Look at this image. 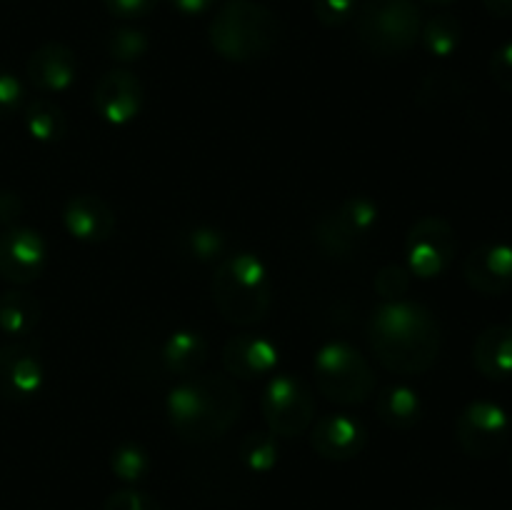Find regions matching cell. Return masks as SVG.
<instances>
[{"mask_svg": "<svg viewBox=\"0 0 512 510\" xmlns=\"http://www.w3.org/2000/svg\"><path fill=\"white\" fill-rule=\"evenodd\" d=\"M313 373L318 390L333 403L360 405L375 393V373L368 358L343 340H330L315 353Z\"/></svg>", "mask_w": 512, "mask_h": 510, "instance_id": "obj_5", "label": "cell"}, {"mask_svg": "<svg viewBox=\"0 0 512 510\" xmlns=\"http://www.w3.org/2000/svg\"><path fill=\"white\" fill-rule=\"evenodd\" d=\"M423 3H430V5H448V3H453V0H423Z\"/></svg>", "mask_w": 512, "mask_h": 510, "instance_id": "obj_38", "label": "cell"}, {"mask_svg": "<svg viewBox=\"0 0 512 510\" xmlns=\"http://www.w3.org/2000/svg\"><path fill=\"white\" fill-rule=\"evenodd\" d=\"M375 413L388 428L408 430L423 415V403H420V395L410 385H388L375 398Z\"/></svg>", "mask_w": 512, "mask_h": 510, "instance_id": "obj_21", "label": "cell"}, {"mask_svg": "<svg viewBox=\"0 0 512 510\" xmlns=\"http://www.w3.org/2000/svg\"><path fill=\"white\" fill-rule=\"evenodd\" d=\"M103 510H163L158 500L150 498L148 493L135 488H123L115 490L108 500H105Z\"/></svg>", "mask_w": 512, "mask_h": 510, "instance_id": "obj_32", "label": "cell"}, {"mask_svg": "<svg viewBox=\"0 0 512 510\" xmlns=\"http://www.w3.org/2000/svg\"><path fill=\"white\" fill-rule=\"evenodd\" d=\"M368 340L383 368L398 375H423L443 350V330L425 305L385 300L368 320Z\"/></svg>", "mask_w": 512, "mask_h": 510, "instance_id": "obj_1", "label": "cell"}, {"mask_svg": "<svg viewBox=\"0 0 512 510\" xmlns=\"http://www.w3.org/2000/svg\"><path fill=\"white\" fill-rule=\"evenodd\" d=\"M208 360V343L198 330H175L163 345V365L170 373L188 378L200 373Z\"/></svg>", "mask_w": 512, "mask_h": 510, "instance_id": "obj_20", "label": "cell"}, {"mask_svg": "<svg viewBox=\"0 0 512 510\" xmlns=\"http://www.w3.org/2000/svg\"><path fill=\"white\" fill-rule=\"evenodd\" d=\"M148 50V38L143 30L138 28H118L110 33L108 38V53L113 55L118 63H135Z\"/></svg>", "mask_w": 512, "mask_h": 510, "instance_id": "obj_27", "label": "cell"}, {"mask_svg": "<svg viewBox=\"0 0 512 510\" xmlns=\"http://www.w3.org/2000/svg\"><path fill=\"white\" fill-rule=\"evenodd\" d=\"M65 230L83 243H105L115 230V213L98 195H73L63 210Z\"/></svg>", "mask_w": 512, "mask_h": 510, "instance_id": "obj_17", "label": "cell"}, {"mask_svg": "<svg viewBox=\"0 0 512 510\" xmlns=\"http://www.w3.org/2000/svg\"><path fill=\"white\" fill-rule=\"evenodd\" d=\"M40 320V303L28 290H8L0 295V330L13 338H23L35 330Z\"/></svg>", "mask_w": 512, "mask_h": 510, "instance_id": "obj_22", "label": "cell"}, {"mask_svg": "<svg viewBox=\"0 0 512 510\" xmlns=\"http://www.w3.org/2000/svg\"><path fill=\"white\" fill-rule=\"evenodd\" d=\"M375 225H378V205L365 195H353L318 220L315 243L330 258H348L370 238Z\"/></svg>", "mask_w": 512, "mask_h": 510, "instance_id": "obj_7", "label": "cell"}, {"mask_svg": "<svg viewBox=\"0 0 512 510\" xmlns=\"http://www.w3.org/2000/svg\"><path fill=\"white\" fill-rule=\"evenodd\" d=\"M145 90L138 75L125 68L108 70L93 90V108L110 125L133 123L143 108Z\"/></svg>", "mask_w": 512, "mask_h": 510, "instance_id": "obj_12", "label": "cell"}, {"mask_svg": "<svg viewBox=\"0 0 512 510\" xmlns=\"http://www.w3.org/2000/svg\"><path fill=\"white\" fill-rule=\"evenodd\" d=\"M28 80L43 93H65L75 83L78 60L63 43H45L35 50L25 65Z\"/></svg>", "mask_w": 512, "mask_h": 510, "instance_id": "obj_18", "label": "cell"}, {"mask_svg": "<svg viewBox=\"0 0 512 510\" xmlns=\"http://www.w3.org/2000/svg\"><path fill=\"white\" fill-rule=\"evenodd\" d=\"M103 3L110 15L130 20V18H143V15H148L150 10L158 5V0H103Z\"/></svg>", "mask_w": 512, "mask_h": 510, "instance_id": "obj_34", "label": "cell"}, {"mask_svg": "<svg viewBox=\"0 0 512 510\" xmlns=\"http://www.w3.org/2000/svg\"><path fill=\"white\" fill-rule=\"evenodd\" d=\"M265 425L278 438L303 435L315 420V400L308 385L295 375H275L263 393Z\"/></svg>", "mask_w": 512, "mask_h": 510, "instance_id": "obj_8", "label": "cell"}, {"mask_svg": "<svg viewBox=\"0 0 512 510\" xmlns=\"http://www.w3.org/2000/svg\"><path fill=\"white\" fill-rule=\"evenodd\" d=\"M455 438L470 458H495L510 438L508 410L493 400H473L455 420Z\"/></svg>", "mask_w": 512, "mask_h": 510, "instance_id": "obj_10", "label": "cell"}, {"mask_svg": "<svg viewBox=\"0 0 512 510\" xmlns=\"http://www.w3.org/2000/svg\"><path fill=\"white\" fill-rule=\"evenodd\" d=\"M213 3L215 0H170V5L183 15H200L213 8Z\"/></svg>", "mask_w": 512, "mask_h": 510, "instance_id": "obj_36", "label": "cell"}, {"mask_svg": "<svg viewBox=\"0 0 512 510\" xmlns=\"http://www.w3.org/2000/svg\"><path fill=\"white\" fill-rule=\"evenodd\" d=\"M23 213L25 205L23 200H20V195L13 193V190H3V193H0V223H3L5 228H18Z\"/></svg>", "mask_w": 512, "mask_h": 510, "instance_id": "obj_35", "label": "cell"}, {"mask_svg": "<svg viewBox=\"0 0 512 510\" xmlns=\"http://www.w3.org/2000/svg\"><path fill=\"white\" fill-rule=\"evenodd\" d=\"M210 45L215 53L233 63H250L278 43V18L273 10L253 0H230L210 23Z\"/></svg>", "mask_w": 512, "mask_h": 510, "instance_id": "obj_4", "label": "cell"}, {"mask_svg": "<svg viewBox=\"0 0 512 510\" xmlns=\"http://www.w3.org/2000/svg\"><path fill=\"white\" fill-rule=\"evenodd\" d=\"M463 278L483 295H503L512 288V245L490 240L468 253Z\"/></svg>", "mask_w": 512, "mask_h": 510, "instance_id": "obj_14", "label": "cell"}, {"mask_svg": "<svg viewBox=\"0 0 512 510\" xmlns=\"http://www.w3.org/2000/svg\"><path fill=\"white\" fill-rule=\"evenodd\" d=\"M473 363L488 380L512 378V325H488L475 338Z\"/></svg>", "mask_w": 512, "mask_h": 510, "instance_id": "obj_19", "label": "cell"}, {"mask_svg": "<svg viewBox=\"0 0 512 510\" xmlns=\"http://www.w3.org/2000/svg\"><path fill=\"white\" fill-rule=\"evenodd\" d=\"M168 420L180 438L190 443L218 440L238 423L243 395L230 375L195 373L180 378L165 400Z\"/></svg>", "mask_w": 512, "mask_h": 510, "instance_id": "obj_2", "label": "cell"}, {"mask_svg": "<svg viewBox=\"0 0 512 510\" xmlns=\"http://www.w3.org/2000/svg\"><path fill=\"white\" fill-rule=\"evenodd\" d=\"M458 250L453 225L438 215H428L413 223L405 238V258H408L410 275L430 280L443 275L450 268Z\"/></svg>", "mask_w": 512, "mask_h": 510, "instance_id": "obj_9", "label": "cell"}, {"mask_svg": "<svg viewBox=\"0 0 512 510\" xmlns=\"http://www.w3.org/2000/svg\"><path fill=\"white\" fill-rule=\"evenodd\" d=\"M410 288V270L403 265H385L375 275V290L385 300H403V295Z\"/></svg>", "mask_w": 512, "mask_h": 510, "instance_id": "obj_29", "label": "cell"}, {"mask_svg": "<svg viewBox=\"0 0 512 510\" xmlns=\"http://www.w3.org/2000/svg\"><path fill=\"white\" fill-rule=\"evenodd\" d=\"M188 253L195 255L200 263H213V260L220 263L225 255V235L210 225H200V228L190 230Z\"/></svg>", "mask_w": 512, "mask_h": 510, "instance_id": "obj_28", "label": "cell"}, {"mask_svg": "<svg viewBox=\"0 0 512 510\" xmlns=\"http://www.w3.org/2000/svg\"><path fill=\"white\" fill-rule=\"evenodd\" d=\"M25 130L38 143H58L68 135V115L58 103L48 98H35L25 105Z\"/></svg>", "mask_w": 512, "mask_h": 510, "instance_id": "obj_23", "label": "cell"}, {"mask_svg": "<svg viewBox=\"0 0 512 510\" xmlns=\"http://www.w3.org/2000/svg\"><path fill=\"white\" fill-rule=\"evenodd\" d=\"M490 75H493L495 85L505 93H512V40L503 43L490 58Z\"/></svg>", "mask_w": 512, "mask_h": 510, "instance_id": "obj_33", "label": "cell"}, {"mask_svg": "<svg viewBox=\"0 0 512 510\" xmlns=\"http://www.w3.org/2000/svg\"><path fill=\"white\" fill-rule=\"evenodd\" d=\"M213 300L228 323H263L273 305V280L268 265L255 253H235L218 263L213 275Z\"/></svg>", "mask_w": 512, "mask_h": 510, "instance_id": "obj_3", "label": "cell"}, {"mask_svg": "<svg viewBox=\"0 0 512 510\" xmlns=\"http://www.w3.org/2000/svg\"><path fill=\"white\" fill-rule=\"evenodd\" d=\"M420 28L415 0H368L358 13L360 43L378 55L408 53L420 40Z\"/></svg>", "mask_w": 512, "mask_h": 510, "instance_id": "obj_6", "label": "cell"}, {"mask_svg": "<svg viewBox=\"0 0 512 510\" xmlns=\"http://www.w3.org/2000/svg\"><path fill=\"white\" fill-rule=\"evenodd\" d=\"M460 38H463V28L460 20L450 13L433 15L428 23L420 28V40H423L425 50L435 58H450L458 50Z\"/></svg>", "mask_w": 512, "mask_h": 510, "instance_id": "obj_24", "label": "cell"}, {"mask_svg": "<svg viewBox=\"0 0 512 510\" xmlns=\"http://www.w3.org/2000/svg\"><path fill=\"white\" fill-rule=\"evenodd\" d=\"M110 470L123 483H140L150 473V458L143 445L120 443L110 455Z\"/></svg>", "mask_w": 512, "mask_h": 510, "instance_id": "obj_26", "label": "cell"}, {"mask_svg": "<svg viewBox=\"0 0 512 510\" xmlns=\"http://www.w3.org/2000/svg\"><path fill=\"white\" fill-rule=\"evenodd\" d=\"M223 365L230 378H263V375L273 373L278 365V348L263 335H233L223 348Z\"/></svg>", "mask_w": 512, "mask_h": 510, "instance_id": "obj_16", "label": "cell"}, {"mask_svg": "<svg viewBox=\"0 0 512 510\" xmlns=\"http://www.w3.org/2000/svg\"><path fill=\"white\" fill-rule=\"evenodd\" d=\"M45 368L35 348L25 343L0 345V395L28 400L43 390Z\"/></svg>", "mask_w": 512, "mask_h": 510, "instance_id": "obj_15", "label": "cell"}, {"mask_svg": "<svg viewBox=\"0 0 512 510\" xmlns=\"http://www.w3.org/2000/svg\"><path fill=\"white\" fill-rule=\"evenodd\" d=\"M23 83L10 70L0 68V120H8L23 105Z\"/></svg>", "mask_w": 512, "mask_h": 510, "instance_id": "obj_31", "label": "cell"}, {"mask_svg": "<svg viewBox=\"0 0 512 510\" xmlns=\"http://www.w3.org/2000/svg\"><path fill=\"white\" fill-rule=\"evenodd\" d=\"M310 445L325 460H353L368 445V430L358 418L348 413H330L315 420L310 430Z\"/></svg>", "mask_w": 512, "mask_h": 510, "instance_id": "obj_13", "label": "cell"}, {"mask_svg": "<svg viewBox=\"0 0 512 510\" xmlns=\"http://www.w3.org/2000/svg\"><path fill=\"white\" fill-rule=\"evenodd\" d=\"M48 245L30 228H8L0 235V278L13 285H28L43 275Z\"/></svg>", "mask_w": 512, "mask_h": 510, "instance_id": "obj_11", "label": "cell"}, {"mask_svg": "<svg viewBox=\"0 0 512 510\" xmlns=\"http://www.w3.org/2000/svg\"><path fill=\"white\" fill-rule=\"evenodd\" d=\"M358 0H313L315 18L325 25V28H340L348 23L355 13Z\"/></svg>", "mask_w": 512, "mask_h": 510, "instance_id": "obj_30", "label": "cell"}, {"mask_svg": "<svg viewBox=\"0 0 512 510\" xmlns=\"http://www.w3.org/2000/svg\"><path fill=\"white\" fill-rule=\"evenodd\" d=\"M278 435L270 430H258V433H248L240 443V460L253 473H268L278 463Z\"/></svg>", "mask_w": 512, "mask_h": 510, "instance_id": "obj_25", "label": "cell"}, {"mask_svg": "<svg viewBox=\"0 0 512 510\" xmlns=\"http://www.w3.org/2000/svg\"><path fill=\"white\" fill-rule=\"evenodd\" d=\"M483 3L495 18H512V0H483Z\"/></svg>", "mask_w": 512, "mask_h": 510, "instance_id": "obj_37", "label": "cell"}]
</instances>
